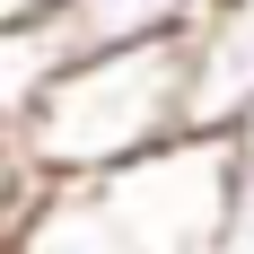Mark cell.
Instances as JSON below:
<instances>
[{
	"label": "cell",
	"mask_w": 254,
	"mask_h": 254,
	"mask_svg": "<svg viewBox=\"0 0 254 254\" xmlns=\"http://www.w3.org/2000/svg\"><path fill=\"white\" fill-rule=\"evenodd\" d=\"M210 0H62L53 9V26L79 44H131V35H176V26H193Z\"/></svg>",
	"instance_id": "obj_3"
},
{
	"label": "cell",
	"mask_w": 254,
	"mask_h": 254,
	"mask_svg": "<svg viewBox=\"0 0 254 254\" xmlns=\"http://www.w3.org/2000/svg\"><path fill=\"white\" fill-rule=\"evenodd\" d=\"M62 0H0V26H35V18H53Z\"/></svg>",
	"instance_id": "obj_5"
},
{
	"label": "cell",
	"mask_w": 254,
	"mask_h": 254,
	"mask_svg": "<svg viewBox=\"0 0 254 254\" xmlns=\"http://www.w3.org/2000/svg\"><path fill=\"white\" fill-rule=\"evenodd\" d=\"M228 254H254V123L237 131V210H228Z\"/></svg>",
	"instance_id": "obj_4"
},
{
	"label": "cell",
	"mask_w": 254,
	"mask_h": 254,
	"mask_svg": "<svg viewBox=\"0 0 254 254\" xmlns=\"http://www.w3.org/2000/svg\"><path fill=\"white\" fill-rule=\"evenodd\" d=\"M184 131H193V105H184V26H176L131 44H79L9 114V158L44 167L53 184H97Z\"/></svg>",
	"instance_id": "obj_1"
},
{
	"label": "cell",
	"mask_w": 254,
	"mask_h": 254,
	"mask_svg": "<svg viewBox=\"0 0 254 254\" xmlns=\"http://www.w3.org/2000/svg\"><path fill=\"white\" fill-rule=\"evenodd\" d=\"M184 105H193V131L254 123V0H210L184 26Z\"/></svg>",
	"instance_id": "obj_2"
}]
</instances>
